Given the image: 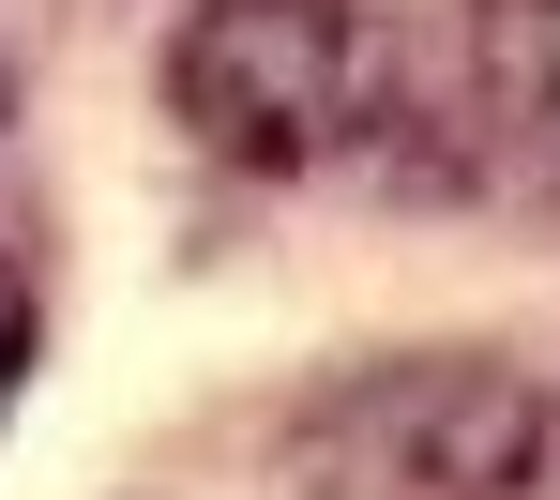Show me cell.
<instances>
[{"label":"cell","mask_w":560,"mask_h":500,"mask_svg":"<svg viewBox=\"0 0 560 500\" xmlns=\"http://www.w3.org/2000/svg\"><path fill=\"white\" fill-rule=\"evenodd\" d=\"M469 61H485L500 137L530 167H560V0H469Z\"/></svg>","instance_id":"3957f363"},{"label":"cell","mask_w":560,"mask_h":500,"mask_svg":"<svg viewBox=\"0 0 560 500\" xmlns=\"http://www.w3.org/2000/svg\"><path fill=\"white\" fill-rule=\"evenodd\" d=\"M15 380H31V274L0 258V425H15Z\"/></svg>","instance_id":"277c9868"},{"label":"cell","mask_w":560,"mask_h":500,"mask_svg":"<svg viewBox=\"0 0 560 500\" xmlns=\"http://www.w3.org/2000/svg\"><path fill=\"white\" fill-rule=\"evenodd\" d=\"M546 455V395L485 349H424V364H364L288 425L303 500H515Z\"/></svg>","instance_id":"6da1fadb"},{"label":"cell","mask_w":560,"mask_h":500,"mask_svg":"<svg viewBox=\"0 0 560 500\" xmlns=\"http://www.w3.org/2000/svg\"><path fill=\"white\" fill-rule=\"evenodd\" d=\"M167 106L258 183L334 167L364 137V0H197L167 31Z\"/></svg>","instance_id":"7a4b0ae2"}]
</instances>
